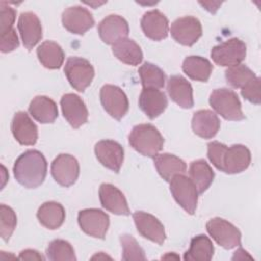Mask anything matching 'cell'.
Segmentation results:
<instances>
[{"label":"cell","instance_id":"30","mask_svg":"<svg viewBox=\"0 0 261 261\" xmlns=\"http://www.w3.org/2000/svg\"><path fill=\"white\" fill-rule=\"evenodd\" d=\"M212 69L213 65L211 62L201 56H188L182 62L184 72L194 81L207 82Z\"/></svg>","mask_w":261,"mask_h":261},{"label":"cell","instance_id":"20","mask_svg":"<svg viewBox=\"0 0 261 261\" xmlns=\"http://www.w3.org/2000/svg\"><path fill=\"white\" fill-rule=\"evenodd\" d=\"M141 28L146 37L153 41H160L167 37L169 23L167 17L158 9L149 10L141 19Z\"/></svg>","mask_w":261,"mask_h":261},{"label":"cell","instance_id":"19","mask_svg":"<svg viewBox=\"0 0 261 261\" xmlns=\"http://www.w3.org/2000/svg\"><path fill=\"white\" fill-rule=\"evenodd\" d=\"M101 205L107 211L116 215H129V208L122 192L111 184H102L99 188Z\"/></svg>","mask_w":261,"mask_h":261},{"label":"cell","instance_id":"2","mask_svg":"<svg viewBox=\"0 0 261 261\" xmlns=\"http://www.w3.org/2000/svg\"><path fill=\"white\" fill-rule=\"evenodd\" d=\"M128 142L140 154L155 157L162 150L164 139L153 124L142 123L133 127L128 135Z\"/></svg>","mask_w":261,"mask_h":261},{"label":"cell","instance_id":"32","mask_svg":"<svg viewBox=\"0 0 261 261\" xmlns=\"http://www.w3.org/2000/svg\"><path fill=\"white\" fill-rule=\"evenodd\" d=\"M214 247L211 240L205 234H198L191 240L190 249L185 253V260L208 261L212 258Z\"/></svg>","mask_w":261,"mask_h":261},{"label":"cell","instance_id":"22","mask_svg":"<svg viewBox=\"0 0 261 261\" xmlns=\"http://www.w3.org/2000/svg\"><path fill=\"white\" fill-rule=\"evenodd\" d=\"M168 104L166 95L158 89H144L139 97L141 110L151 119L164 112Z\"/></svg>","mask_w":261,"mask_h":261},{"label":"cell","instance_id":"43","mask_svg":"<svg viewBox=\"0 0 261 261\" xmlns=\"http://www.w3.org/2000/svg\"><path fill=\"white\" fill-rule=\"evenodd\" d=\"M199 3L211 13H215L218 10V7L221 5V2H199Z\"/></svg>","mask_w":261,"mask_h":261},{"label":"cell","instance_id":"34","mask_svg":"<svg viewBox=\"0 0 261 261\" xmlns=\"http://www.w3.org/2000/svg\"><path fill=\"white\" fill-rule=\"evenodd\" d=\"M47 258L51 261H75L72 246L64 240L56 239L50 242L46 251Z\"/></svg>","mask_w":261,"mask_h":261},{"label":"cell","instance_id":"40","mask_svg":"<svg viewBox=\"0 0 261 261\" xmlns=\"http://www.w3.org/2000/svg\"><path fill=\"white\" fill-rule=\"evenodd\" d=\"M241 94L249 102L257 105L260 104V77L255 76L249 81L243 88H241Z\"/></svg>","mask_w":261,"mask_h":261},{"label":"cell","instance_id":"39","mask_svg":"<svg viewBox=\"0 0 261 261\" xmlns=\"http://www.w3.org/2000/svg\"><path fill=\"white\" fill-rule=\"evenodd\" d=\"M16 16L14 8L9 6L6 2H0V35L12 30Z\"/></svg>","mask_w":261,"mask_h":261},{"label":"cell","instance_id":"42","mask_svg":"<svg viewBox=\"0 0 261 261\" xmlns=\"http://www.w3.org/2000/svg\"><path fill=\"white\" fill-rule=\"evenodd\" d=\"M18 258L22 260H44L45 259L38 251L33 249H27L21 251L19 253Z\"/></svg>","mask_w":261,"mask_h":261},{"label":"cell","instance_id":"33","mask_svg":"<svg viewBox=\"0 0 261 261\" xmlns=\"http://www.w3.org/2000/svg\"><path fill=\"white\" fill-rule=\"evenodd\" d=\"M139 74L144 89H161L164 87V71L151 62L143 63L139 67Z\"/></svg>","mask_w":261,"mask_h":261},{"label":"cell","instance_id":"7","mask_svg":"<svg viewBox=\"0 0 261 261\" xmlns=\"http://www.w3.org/2000/svg\"><path fill=\"white\" fill-rule=\"evenodd\" d=\"M206 229L212 239L224 249H233L241 246V231L229 221L214 217L206 223Z\"/></svg>","mask_w":261,"mask_h":261},{"label":"cell","instance_id":"1","mask_svg":"<svg viewBox=\"0 0 261 261\" xmlns=\"http://www.w3.org/2000/svg\"><path fill=\"white\" fill-rule=\"evenodd\" d=\"M13 174L19 185L27 189L41 186L47 174V161L38 150H28L15 160Z\"/></svg>","mask_w":261,"mask_h":261},{"label":"cell","instance_id":"27","mask_svg":"<svg viewBox=\"0 0 261 261\" xmlns=\"http://www.w3.org/2000/svg\"><path fill=\"white\" fill-rule=\"evenodd\" d=\"M37 217L40 223L46 228L57 229L65 220V210L60 203L49 201L39 207Z\"/></svg>","mask_w":261,"mask_h":261},{"label":"cell","instance_id":"26","mask_svg":"<svg viewBox=\"0 0 261 261\" xmlns=\"http://www.w3.org/2000/svg\"><path fill=\"white\" fill-rule=\"evenodd\" d=\"M29 113L40 123H52L58 116V109L51 98L36 96L30 103Z\"/></svg>","mask_w":261,"mask_h":261},{"label":"cell","instance_id":"4","mask_svg":"<svg viewBox=\"0 0 261 261\" xmlns=\"http://www.w3.org/2000/svg\"><path fill=\"white\" fill-rule=\"evenodd\" d=\"M64 73L73 89L79 92H84L91 85L95 75V70L89 60L72 56L65 62Z\"/></svg>","mask_w":261,"mask_h":261},{"label":"cell","instance_id":"8","mask_svg":"<svg viewBox=\"0 0 261 261\" xmlns=\"http://www.w3.org/2000/svg\"><path fill=\"white\" fill-rule=\"evenodd\" d=\"M77 222L81 229L90 237L104 239L109 227V216L97 208L84 209L79 212Z\"/></svg>","mask_w":261,"mask_h":261},{"label":"cell","instance_id":"10","mask_svg":"<svg viewBox=\"0 0 261 261\" xmlns=\"http://www.w3.org/2000/svg\"><path fill=\"white\" fill-rule=\"evenodd\" d=\"M51 174L62 187L72 186L80 175V164L70 154H59L51 163Z\"/></svg>","mask_w":261,"mask_h":261},{"label":"cell","instance_id":"17","mask_svg":"<svg viewBox=\"0 0 261 261\" xmlns=\"http://www.w3.org/2000/svg\"><path fill=\"white\" fill-rule=\"evenodd\" d=\"M17 28L23 46L28 50H32L42 39V24L37 14L34 12H22L18 17Z\"/></svg>","mask_w":261,"mask_h":261},{"label":"cell","instance_id":"18","mask_svg":"<svg viewBox=\"0 0 261 261\" xmlns=\"http://www.w3.org/2000/svg\"><path fill=\"white\" fill-rule=\"evenodd\" d=\"M11 132L14 139L24 146H33L38 140V127L24 111L14 114L11 121Z\"/></svg>","mask_w":261,"mask_h":261},{"label":"cell","instance_id":"3","mask_svg":"<svg viewBox=\"0 0 261 261\" xmlns=\"http://www.w3.org/2000/svg\"><path fill=\"white\" fill-rule=\"evenodd\" d=\"M209 104L215 112L226 120L239 121L245 118L241 101L237 93L230 89L221 88L213 90L209 97Z\"/></svg>","mask_w":261,"mask_h":261},{"label":"cell","instance_id":"15","mask_svg":"<svg viewBox=\"0 0 261 261\" xmlns=\"http://www.w3.org/2000/svg\"><path fill=\"white\" fill-rule=\"evenodd\" d=\"M133 218L136 227L142 237L158 245L164 243L166 238L165 229L157 217L144 211H136L133 214Z\"/></svg>","mask_w":261,"mask_h":261},{"label":"cell","instance_id":"28","mask_svg":"<svg viewBox=\"0 0 261 261\" xmlns=\"http://www.w3.org/2000/svg\"><path fill=\"white\" fill-rule=\"evenodd\" d=\"M112 53L121 62L128 65H138L143 60L141 47L132 39L125 38L112 45Z\"/></svg>","mask_w":261,"mask_h":261},{"label":"cell","instance_id":"11","mask_svg":"<svg viewBox=\"0 0 261 261\" xmlns=\"http://www.w3.org/2000/svg\"><path fill=\"white\" fill-rule=\"evenodd\" d=\"M171 37L184 46L194 45L202 36V25L194 16H184L175 19L170 25Z\"/></svg>","mask_w":261,"mask_h":261},{"label":"cell","instance_id":"12","mask_svg":"<svg viewBox=\"0 0 261 261\" xmlns=\"http://www.w3.org/2000/svg\"><path fill=\"white\" fill-rule=\"evenodd\" d=\"M61 19L63 27L75 35H84L95 23L92 13L80 5L67 7L63 11Z\"/></svg>","mask_w":261,"mask_h":261},{"label":"cell","instance_id":"36","mask_svg":"<svg viewBox=\"0 0 261 261\" xmlns=\"http://www.w3.org/2000/svg\"><path fill=\"white\" fill-rule=\"evenodd\" d=\"M17 223L16 214L12 208L5 204L0 205V236L7 242L12 236Z\"/></svg>","mask_w":261,"mask_h":261},{"label":"cell","instance_id":"44","mask_svg":"<svg viewBox=\"0 0 261 261\" xmlns=\"http://www.w3.org/2000/svg\"><path fill=\"white\" fill-rule=\"evenodd\" d=\"M92 259L94 260V259H111L109 256H107V255H105V254H103L102 252L101 253H99V254H97V255H95V256H93L92 257Z\"/></svg>","mask_w":261,"mask_h":261},{"label":"cell","instance_id":"31","mask_svg":"<svg viewBox=\"0 0 261 261\" xmlns=\"http://www.w3.org/2000/svg\"><path fill=\"white\" fill-rule=\"evenodd\" d=\"M189 175L199 194H203L214 179V171L204 159H198L191 163Z\"/></svg>","mask_w":261,"mask_h":261},{"label":"cell","instance_id":"5","mask_svg":"<svg viewBox=\"0 0 261 261\" xmlns=\"http://www.w3.org/2000/svg\"><path fill=\"white\" fill-rule=\"evenodd\" d=\"M170 192L177 204L189 214H194L198 204V190L192 179L185 174H178L169 181Z\"/></svg>","mask_w":261,"mask_h":261},{"label":"cell","instance_id":"29","mask_svg":"<svg viewBox=\"0 0 261 261\" xmlns=\"http://www.w3.org/2000/svg\"><path fill=\"white\" fill-rule=\"evenodd\" d=\"M37 56L42 65L49 69L59 68L64 61L62 48L53 41L43 42L37 49Z\"/></svg>","mask_w":261,"mask_h":261},{"label":"cell","instance_id":"9","mask_svg":"<svg viewBox=\"0 0 261 261\" xmlns=\"http://www.w3.org/2000/svg\"><path fill=\"white\" fill-rule=\"evenodd\" d=\"M100 101L105 111L113 118L121 119L128 110V99L117 86L104 85L100 90Z\"/></svg>","mask_w":261,"mask_h":261},{"label":"cell","instance_id":"14","mask_svg":"<svg viewBox=\"0 0 261 261\" xmlns=\"http://www.w3.org/2000/svg\"><path fill=\"white\" fill-rule=\"evenodd\" d=\"M60 106L64 118L73 128H79L87 122L89 116L87 106L76 94H64L60 99Z\"/></svg>","mask_w":261,"mask_h":261},{"label":"cell","instance_id":"23","mask_svg":"<svg viewBox=\"0 0 261 261\" xmlns=\"http://www.w3.org/2000/svg\"><path fill=\"white\" fill-rule=\"evenodd\" d=\"M219 127L220 120L215 112L208 109H202L194 113L192 118V128L197 136L203 139H211L218 133Z\"/></svg>","mask_w":261,"mask_h":261},{"label":"cell","instance_id":"37","mask_svg":"<svg viewBox=\"0 0 261 261\" xmlns=\"http://www.w3.org/2000/svg\"><path fill=\"white\" fill-rule=\"evenodd\" d=\"M119 240L122 247V260H146L144 250L133 236L124 233Z\"/></svg>","mask_w":261,"mask_h":261},{"label":"cell","instance_id":"25","mask_svg":"<svg viewBox=\"0 0 261 261\" xmlns=\"http://www.w3.org/2000/svg\"><path fill=\"white\" fill-rule=\"evenodd\" d=\"M153 158L154 165L159 175L168 182L173 176L178 174H185L187 171L186 162L173 154L162 153L157 154Z\"/></svg>","mask_w":261,"mask_h":261},{"label":"cell","instance_id":"24","mask_svg":"<svg viewBox=\"0 0 261 261\" xmlns=\"http://www.w3.org/2000/svg\"><path fill=\"white\" fill-rule=\"evenodd\" d=\"M167 93L171 100L181 108L194 106L193 88L182 75H171L168 79Z\"/></svg>","mask_w":261,"mask_h":261},{"label":"cell","instance_id":"6","mask_svg":"<svg viewBox=\"0 0 261 261\" xmlns=\"http://www.w3.org/2000/svg\"><path fill=\"white\" fill-rule=\"evenodd\" d=\"M246 44L238 38L228 39L214 46L211 50V58L213 61L217 65L226 67L241 64L246 58Z\"/></svg>","mask_w":261,"mask_h":261},{"label":"cell","instance_id":"41","mask_svg":"<svg viewBox=\"0 0 261 261\" xmlns=\"http://www.w3.org/2000/svg\"><path fill=\"white\" fill-rule=\"evenodd\" d=\"M0 50L2 53H8L15 50L19 46L18 37L14 29L0 35Z\"/></svg>","mask_w":261,"mask_h":261},{"label":"cell","instance_id":"21","mask_svg":"<svg viewBox=\"0 0 261 261\" xmlns=\"http://www.w3.org/2000/svg\"><path fill=\"white\" fill-rule=\"evenodd\" d=\"M251 163L250 150L241 144H236L227 147L222 161L221 171L234 174L247 169Z\"/></svg>","mask_w":261,"mask_h":261},{"label":"cell","instance_id":"13","mask_svg":"<svg viewBox=\"0 0 261 261\" xmlns=\"http://www.w3.org/2000/svg\"><path fill=\"white\" fill-rule=\"evenodd\" d=\"M95 155L106 168L119 172L123 162L124 152L119 143L113 140H102L95 145Z\"/></svg>","mask_w":261,"mask_h":261},{"label":"cell","instance_id":"35","mask_svg":"<svg viewBox=\"0 0 261 261\" xmlns=\"http://www.w3.org/2000/svg\"><path fill=\"white\" fill-rule=\"evenodd\" d=\"M255 76V72L245 64L233 65L225 70L226 82L232 88H243Z\"/></svg>","mask_w":261,"mask_h":261},{"label":"cell","instance_id":"16","mask_svg":"<svg viewBox=\"0 0 261 261\" xmlns=\"http://www.w3.org/2000/svg\"><path fill=\"white\" fill-rule=\"evenodd\" d=\"M98 33L105 44L113 45L116 42L127 38L129 28L127 21L122 16L110 14L99 22Z\"/></svg>","mask_w":261,"mask_h":261},{"label":"cell","instance_id":"38","mask_svg":"<svg viewBox=\"0 0 261 261\" xmlns=\"http://www.w3.org/2000/svg\"><path fill=\"white\" fill-rule=\"evenodd\" d=\"M227 146L218 142L212 141L207 145V156L210 162L219 170L222 168V161Z\"/></svg>","mask_w":261,"mask_h":261}]
</instances>
